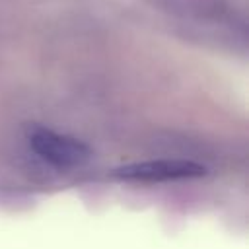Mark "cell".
I'll use <instances>...</instances> for the list:
<instances>
[{
    "label": "cell",
    "instance_id": "cell-1",
    "mask_svg": "<svg viewBox=\"0 0 249 249\" xmlns=\"http://www.w3.org/2000/svg\"><path fill=\"white\" fill-rule=\"evenodd\" d=\"M29 146L39 158L58 169L84 167L91 158V150L82 140L43 126L29 132Z\"/></svg>",
    "mask_w": 249,
    "mask_h": 249
},
{
    "label": "cell",
    "instance_id": "cell-2",
    "mask_svg": "<svg viewBox=\"0 0 249 249\" xmlns=\"http://www.w3.org/2000/svg\"><path fill=\"white\" fill-rule=\"evenodd\" d=\"M115 173L128 181H175L202 177L206 167L187 160H156V161H138L115 169Z\"/></svg>",
    "mask_w": 249,
    "mask_h": 249
}]
</instances>
